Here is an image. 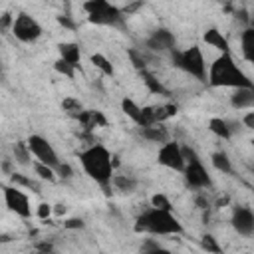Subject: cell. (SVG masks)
<instances>
[{"mask_svg": "<svg viewBox=\"0 0 254 254\" xmlns=\"http://www.w3.org/2000/svg\"><path fill=\"white\" fill-rule=\"evenodd\" d=\"M54 67H56V71H60V73L65 75V77H73V75H75V67L69 65V64L64 62V60H58V62L54 64Z\"/></svg>", "mask_w": 254, "mask_h": 254, "instance_id": "31", "label": "cell"}, {"mask_svg": "<svg viewBox=\"0 0 254 254\" xmlns=\"http://www.w3.org/2000/svg\"><path fill=\"white\" fill-rule=\"evenodd\" d=\"M175 46V38L169 30H157L149 40H147V48L155 50V52H163V50H173Z\"/></svg>", "mask_w": 254, "mask_h": 254, "instance_id": "12", "label": "cell"}, {"mask_svg": "<svg viewBox=\"0 0 254 254\" xmlns=\"http://www.w3.org/2000/svg\"><path fill=\"white\" fill-rule=\"evenodd\" d=\"M113 185L123 192H133L135 190V181L129 179V177H123V175H115L113 177Z\"/></svg>", "mask_w": 254, "mask_h": 254, "instance_id": "24", "label": "cell"}, {"mask_svg": "<svg viewBox=\"0 0 254 254\" xmlns=\"http://www.w3.org/2000/svg\"><path fill=\"white\" fill-rule=\"evenodd\" d=\"M135 230L137 232H151V234H181L183 226L171 212L151 208L137 218Z\"/></svg>", "mask_w": 254, "mask_h": 254, "instance_id": "3", "label": "cell"}, {"mask_svg": "<svg viewBox=\"0 0 254 254\" xmlns=\"http://www.w3.org/2000/svg\"><path fill=\"white\" fill-rule=\"evenodd\" d=\"M58 22H60L62 26L69 28V30H73V28H75V24H73V22H71V20H69L67 16H58Z\"/></svg>", "mask_w": 254, "mask_h": 254, "instance_id": "37", "label": "cell"}, {"mask_svg": "<svg viewBox=\"0 0 254 254\" xmlns=\"http://www.w3.org/2000/svg\"><path fill=\"white\" fill-rule=\"evenodd\" d=\"M173 62H175V65L183 67L185 71H189L190 75H194L198 79L206 77L204 75V58H202V54H200V50L196 46H192V48H189L185 52H177L175 50L173 52Z\"/></svg>", "mask_w": 254, "mask_h": 254, "instance_id": "5", "label": "cell"}, {"mask_svg": "<svg viewBox=\"0 0 254 254\" xmlns=\"http://www.w3.org/2000/svg\"><path fill=\"white\" fill-rule=\"evenodd\" d=\"M141 135L149 141H155V143H165L167 141V131L163 127H141Z\"/></svg>", "mask_w": 254, "mask_h": 254, "instance_id": "18", "label": "cell"}, {"mask_svg": "<svg viewBox=\"0 0 254 254\" xmlns=\"http://www.w3.org/2000/svg\"><path fill=\"white\" fill-rule=\"evenodd\" d=\"M208 83L212 87H234V89L254 85L246 77V73L242 69H238V65L234 64L230 54H222L220 58L214 60V64L210 65V71H208Z\"/></svg>", "mask_w": 254, "mask_h": 254, "instance_id": "2", "label": "cell"}, {"mask_svg": "<svg viewBox=\"0 0 254 254\" xmlns=\"http://www.w3.org/2000/svg\"><path fill=\"white\" fill-rule=\"evenodd\" d=\"M58 173H60V177L69 179V177H71V167L65 165V163H60V165H58Z\"/></svg>", "mask_w": 254, "mask_h": 254, "instance_id": "35", "label": "cell"}, {"mask_svg": "<svg viewBox=\"0 0 254 254\" xmlns=\"http://www.w3.org/2000/svg\"><path fill=\"white\" fill-rule=\"evenodd\" d=\"M85 12L89 14V22L93 24H109V26H117L121 24L123 16H121V10L111 6L109 2L105 0H89L83 4Z\"/></svg>", "mask_w": 254, "mask_h": 254, "instance_id": "4", "label": "cell"}, {"mask_svg": "<svg viewBox=\"0 0 254 254\" xmlns=\"http://www.w3.org/2000/svg\"><path fill=\"white\" fill-rule=\"evenodd\" d=\"M91 64H93L97 69H101L105 75H113V65H111V62H109L105 56L93 54V56H91Z\"/></svg>", "mask_w": 254, "mask_h": 254, "instance_id": "21", "label": "cell"}, {"mask_svg": "<svg viewBox=\"0 0 254 254\" xmlns=\"http://www.w3.org/2000/svg\"><path fill=\"white\" fill-rule=\"evenodd\" d=\"M34 169H36V173H38L42 179H46V181H56V175H54V169H52V167H48V165H44V163H36Z\"/></svg>", "mask_w": 254, "mask_h": 254, "instance_id": "32", "label": "cell"}, {"mask_svg": "<svg viewBox=\"0 0 254 254\" xmlns=\"http://www.w3.org/2000/svg\"><path fill=\"white\" fill-rule=\"evenodd\" d=\"M141 6H143L141 2H135V4H127V6L121 10V14H129V12H135V10H137V8H141Z\"/></svg>", "mask_w": 254, "mask_h": 254, "instance_id": "38", "label": "cell"}, {"mask_svg": "<svg viewBox=\"0 0 254 254\" xmlns=\"http://www.w3.org/2000/svg\"><path fill=\"white\" fill-rule=\"evenodd\" d=\"M121 107H123V113H125L127 117H131V119L139 125V121H141V107H139L133 99H127V97L121 101Z\"/></svg>", "mask_w": 254, "mask_h": 254, "instance_id": "19", "label": "cell"}, {"mask_svg": "<svg viewBox=\"0 0 254 254\" xmlns=\"http://www.w3.org/2000/svg\"><path fill=\"white\" fill-rule=\"evenodd\" d=\"M208 127H210V131H212L214 135H218V137H222V139H228V137H230V127H228V123H226L224 119L214 117V119H210Z\"/></svg>", "mask_w": 254, "mask_h": 254, "instance_id": "20", "label": "cell"}, {"mask_svg": "<svg viewBox=\"0 0 254 254\" xmlns=\"http://www.w3.org/2000/svg\"><path fill=\"white\" fill-rule=\"evenodd\" d=\"M12 183L14 185H20V187H26V189H32L34 192H40V185L36 183V181H32V179H28V177H24V175H20V173H12Z\"/></svg>", "mask_w": 254, "mask_h": 254, "instance_id": "22", "label": "cell"}, {"mask_svg": "<svg viewBox=\"0 0 254 254\" xmlns=\"http://www.w3.org/2000/svg\"><path fill=\"white\" fill-rule=\"evenodd\" d=\"M14 157H16V161L18 163H22V165H28V161H30V147L26 145V143H16L14 145Z\"/></svg>", "mask_w": 254, "mask_h": 254, "instance_id": "26", "label": "cell"}, {"mask_svg": "<svg viewBox=\"0 0 254 254\" xmlns=\"http://www.w3.org/2000/svg\"><path fill=\"white\" fill-rule=\"evenodd\" d=\"M202 40H204L208 46H212V48L220 50L222 54H228V40H226V38L222 36V32H218L216 28L206 30V32H204V36H202Z\"/></svg>", "mask_w": 254, "mask_h": 254, "instance_id": "14", "label": "cell"}, {"mask_svg": "<svg viewBox=\"0 0 254 254\" xmlns=\"http://www.w3.org/2000/svg\"><path fill=\"white\" fill-rule=\"evenodd\" d=\"M232 105L238 107V109H244V107H254V85L252 87H240L232 93L230 97Z\"/></svg>", "mask_w": 254, "mask_h": 254, "instance_id": "13", "label": "cell"}, {"mask_svg": "<svg viewBox=\"0 0 254 254\" xmlns=\"http://www.w3.org/2000/svg\"><path fill=\"white\" fill-rule=\"evenodd\" d=\"M4 198H6V204L10 210H14L16 214L28 218L30 216V202H28V196L18 190L16 187H6L4 185Z\"/></svg>", "mask_w": 254, "mask_h": 254, "instance_id": "8", "label": "cell"}, {"mask_svg": "<svg viewBox=\"0 0 254 254\" xmlns=\"http://www.w3.org/2000/svg\"><path fill=\"white\" fill-rule=\"evenodd\" d=\"M159 163L165 165V167H169V169L181 171L185 167V159H183L181 147L177 143H165L163 149L159 151Z\"/></svg>", "mask_w": 254, "mask_h": 254, "instance_id": "9", "label": "cell"}, {"mask_svg": "<svg viewBox=\"0 0 254 254\" xmlns=\"http://www.w3.org/2000/svg\"><path fill=\"white\" fill-rule=\"evenodd\" d=\"M141 77H143V81H145V85L149 87V91H153V93H159V95H169V91L161 85V81L153 75V73H149L147 69L145 71H141Z\"/></svg>", "mask_w": 254, "mask_h": 254, "instance_id": "17", "label": "cell"}, {"mask_svg": "<svg viewBox=\"0 0 254 254\" xmlns=\"http://www.w3.org/2000/svg\"><path fill=\"white\" fill-rule=\"evenodd\" d=\"M181 153H183V159H185V163H187V165H189V163H196V161H198L196 153H194L190 147H181Z\"/></svg>", "mask_w": 254, "mask_h": 254, "instance_id": "33", "label": "cell"}, {"mask_svg": "<svg viewBox=\"0 0 254 254\" xmlns=\"http://www.w3.org/2000/svg\"><path fill=\"white\" fill-rule=\"evenodd\" d=\"M54 214H58V216H62V214H65V204H56L54 206Z\"/></svg>", "mask_w": 254, "mask_h": 254, "instance_id": "41", "label": "cell"}, {"mask_svg": "<svg viewBox=\"0 0 254 254\" xmlns=\"http://www.w3.org/2000/svg\"><path fill=\"white\" fill-rule=\"evenodd\" d=\"M79 161H81L83 171L95 183H99L105 189V192L109 194L107 185L113 181V161H111L109 151L105 147H101V145H91L89 149L79 153Z\"/></svg>", "mask_w": 254, "mask_h": 254, "instance_id": "1", "label": "cell"}, {"mask_svg": "<svg viewBox=\"0 0 254 254\" xmlns=\"http://www.w3.org/2000/svg\"><path fill=\"white\" fill-rule=\"evenodd\" d=\"M226 202H228V198H226V196H224V198H220V200H218V202H216V204H218V206H222V204H226Z\"/></svg>", "mask_w": 254, "mask_h": 254, "instance_id": "44", "label": "cell"}, {"mask_svg": "<svg viewBox=\"0 0 254 254\" xmlns=\"http://www.w3.org/2000/svg\"><path fill=\"white\" fill-rule=\"evenodd\" d=\"M151 206L157 208V210H167V212H171V202H169V198H167L165 194H153V196H151Z\"/></svg>", "mask_w": 254, "mask_h": 254, "instance_id": "30", "label": "cell"}, {"mask_svg": "<svg viewBox=\"0 0 254 254\" xmlns=\"http://www.w3.org/2000/svg\"><path fill=\"white\" fill-rule=\"evenodd\" d=\"M12 32H14V36H16L18 40H22V42H32V40H36V38L42 34V28H40V24H38L32 16L20 14V16L14 20V24H12Z\"/></svg>", "mask_w": 254, "mask_h": 254, "instance_id": "7", "label": "cell"}, {"mask_svg": "<svg viewBox=\"0 0 254 254\" xmlns=\"http://www.w3.org/2000/svg\"><path fill=\"white\" fill-rule=\"evenodd\" d=\"M129 54V58H131V64L137 67V69H141V71H145V65H147V60H145V56H143V52H139V50H129L127 52Z\"/></svg>", "mask_w": 254, "mask_h": 254, "instance_id": "29", "label": "cell"}, {"mask_svg": "<svg viewBox=\"0 0 254 254\" xmlns=\"http://www.w3.org/2000/svg\"><path fill=\"white\" fill-rule=\"evenodd\" d=\"M252 145H254V141H252Z\"/></svg>", "mask_w": 254, "mask_h": 254, "instance_id": "46", "label": "cell"}, {"mask_svg": "<svg viewBox=\"0 0 254 254\" xmlns=\"http://www.w3.org/2000/svg\"><path fill=\"white\" fill-rule=\"evenodd\" d=\"M64 226L65 228H83V220L81 218H67L64 222Z\"/></svg>", "mask_w": 254, "mask_h": 254, "instance_id": "36", "label": "cell"}, {"mask_svg": "<svg viewBox=\"0 0 254 254\" xmlns=\"http://www.w3.org/2000/svg\"><path fill=\"white\" fill-rule=\"evenodd\" d=\"M38 252H48V254H52V244L40 242V244H38Z\"/></svg>", "mask_w": 254, "mask_h": 254, "instance_id": "40", "label": "cell"}, {"mask_svg": "<svg viewBox=\"0 0 254 254\" xmlns=\"http://www.w3.org/2000/svg\"><path fill=\"white\" fill-rule=\"evenodd\" d=\"M232 226L240 232V234H252L254 232V214L252 210L240 206L234 210L232 214Z\"/></svg>", "mask_w": 254, "mask_h": 254, "instance_id": "11", "label": "cell"}, {"mask_svg": "<svg viewBox=\"0 0 254 254\" xmlns=\"http://www.w3.org/2000/svg\"><path fill=\"white\" fill-rule=\"evenodd\" d=\"M62 107H64V111H67V113L73 115V117H79L81 111H83L81 103H79L77 99H73V97H65V99L62 101Z\"/></svg>", "mask_w": 254, "mask_h": 254, "instance_id": "23", "label": "cell"}, {"mask_svg": "<svg viewBox=\"0 0 254 254\" xmlns=\"http://www.w3.org/2000/svg\"><path fill=\"white\" fill-rule=\"evenodd\" d=\"M244 125H246V127H250V129H254V113L244 115Z\"/></svg>", "mask_w": 254, "mask_h": 254, "instance_id": "39", "label": "cell"}, {"mask_svg": "<svg viewBox=\"0 0 254 254\" xmlns=\"http://www.w3.org/2000/svg\"><path fill=\"white\" fill-rule=\"evenodd\" d=\"M38 254H48V252H38Z\"/></svg>", "mask_w": 254, "mask_h": 254, "instance_id": "45", "label": "cell"}, {"mask_svg": "<svg viewBox=\"0 0 254 254\" xmlns=\"http://www.w3.org/2000/svg\"><path fill=\"white\" fill-rule=\"evenodd\" d=\"M242 54L248 62L254 64V28H248L242 34Z\"/></svg>", "mask_w": 254, "mask_h": 254, "instance_id": "16", "label": "cell"}, {"mask_svg": "<svg viewBox=\"0 0 254 254\" xmlns=\"http://www.w3.org/2000/svg\"><path fill=\"white\" fill-rule=\"evenodd\" d=\"M185 179H187V183H189L190 187H196V189H200V187H208V185H210L208 173L204 171V167L200 165V161H196V163H189V165H187V169H185Z\"/></svg>", "mask_w": 254, "mask_h": 254, "instance_id": "10", "label": "cell"}, {"mask_svg": "<svg viewBox=\"0 0 254 254\" xmlns=\"http://www.w3.org/2000/svg\"><path fill=\"white\" fill-rule=\"evenodd\" d=\"M10 22H12L10 14H4V16H2V28H8V26H10Z\"/></svg>", "mask_w": 254, "mask_h": 254, "instance_id": "42", "label": "cell"}, {"mask_svg": "<svg viewBox=\"0 0 254 254\" xmlns=\"http://www.w3.org/2000/svg\"><path fill=\"white\" fill-rule=\"evenodd\" d=\"M54 212V208L48 204V202H42V204H38V218H42V220H46V218H50V214Z\"/></svg>", "mask_w": 254, "mask_h": 254, "instance_id": "34", "label": "cell"}, {"mask_svg": "<svg viewBox=\"0 0 254 254\" xmlns=\"http://www.w3.org/2000/svg\"><path fill=\"white\" fill-rule=\"evenodd\" d=\"M212 165H214L218 171H222V173H230V171H232L230 161H228V157H226L224 153H214V155H212Z\"/></svg>", "mask_w": 254, "mask_h": 254, "instance_id": "27", "label": "cell"}, {"mask_svg": "<svg viewBox=\"0 0 254 254\" xmlns=\"http://www.w3.org/2000/svg\"><path fill=\"white\" fill-rule=\"evenodd\" d=\"M200 244H202V248H204L206 252H210V254H220V246H218V242H216V238H214L212 234H204L202 240H200Z\"/></svg>", "mask_w": 254, "mask_h": 254, "instance_id": "28", "label": "cell"}, {"mask_svg": "<svg viewBox=\"0 0 254 254\" xmlns=\"http://www.w3.org/2000/svg\"><path fill=\"white\" fill-rule=\"evenodd\" d=\"M58 50H60V56H62L64 62H67V64L73 65V67L79 65V46H77V44L65 42V44H60Z\"/></svg>", "mask_w": 254, "mask_h": 254, "instance_id": "15", "label": "cell"}, {"mask_svg": "<svg viewBox=\"0 0 254 254\" xmlns=\"http://www.w3.org/2000/svg\"><path fill=\"white\" fill-rule=\"evenodd\" d=\"M28 147H30V151L40 159V163H44V165H48V167H52V169L60 165L56 151L52 149V145H50L44 137H40V135H30Z\"/></svg>", "mask_w": 254, "mask_h": 254, "instance_id": "6", "label": "cell"}, {"mask_svg": "<svg viewBox=\"0 0 254 254\" xmlns=\"http://www.w3.org/2000/svg\"><path fill=\"white\" fill-rule=\"evenodd\" d=\"M196 204H198V206H200V208H206V206H208V202H206V200H204V198H200V196H198V198H196Z\"/></svg>", "mask_w": 254, "mask_h": 254, "instance_id": "43", "label": "cell"}, {"mask_svg": "<svg viewBox=\"0 0 254 254\" xmlns=\"http://www.w3.org/2000/svg\"><path fill=\"white\" fill-rule=\"evenodd\" d=\"M173 115H177V105H161V107H155V119H157V123H161V121H165V119H169V117H173Z\"/></svg>", "mask_w": 254, "mask_h": 254, "instance_id": "25", "label": "cell"}]
</instances>
